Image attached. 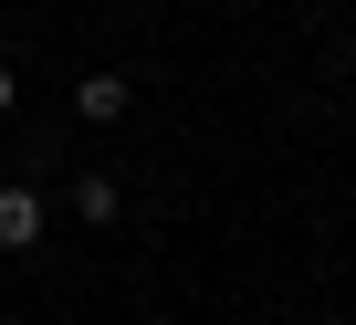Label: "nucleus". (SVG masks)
Instances as JSON below:
<instances>
[{"mask_svg":"<svg viewBox=\"0 0 356 325\" xmlns=\"http://www.w3.org/2000/svg\"><path fill=\"white\" fill-rule=\"evenodd\" d=\"M32 241H42V189L11 179V189H0V252H32Z\"/></svg>","mask_w":356,"mask_h":325,"instance_id":"nucleus-1","label":"nucleus"},{"mask_svg":"<svg viewBox=\"0 0 356 325\" xmlns=\"http://www.w3.org/2000/svg\"><path fill=\"white\" fill-rule=\"evenodd\" d=\"M115 210H126V189H115V179H95V168H84V179H74V221H84V231H105V221H115Z\"/></svg>","mask_w":356,"mask_h":325,"instance_id":"nucleus-3","label":"nucleus"},{"mask_svg":"<svg viewBox=\"0 0 356 325\" xmlns=\"http://www.w3.org/2000/svg\"><path fill=\"white\" fill-rule=\"evenodd\" d=\"M11 95H22V84H11V63H0V116H11Z\"/></svg>","mask_w":356,"mask_h":325,"instance_id":"nucleus-4","label":"nucleus"},{"mask_svg":"<svg viewBox=\"0 0 356 325\" xmlns=\"http://www.w3.org/2000/svg\"><path fill=\"white\" fill-rule=\"evenodd\" d=\"M346 53H356V22H346Z\"/></svg>","mask_w":356,"mask_h":325,"instance_id":"nucleus-5","label":"nucleus"},{"mask_svg":"<svg viewBox=\"0 0 356 325\" xmlns=\"http://www.w3.org/2000/svg\"><path fill=\"white\" fill-rule=\"evenodd\" d=\"M0 325H11V315H0Z\"/></svg>","mask_w":356,"mask_h":325,"instance_id":"nucleus-6","label":"nucleus"},{"mask_svg":"<svg viewBox=\"0 0 356 325\" xmlns=\"http://www.w3.org/2000/svg\"><path fill=\"white\" fill-rule=\"evenodd\" d=\"M126 105H136V84H126V74H84V84H74V116H84V126H115Z\"/></svg>","mask_w":356,"mask_h":325,"instance_id":"nucleus-2","label":"nucleus"}]
</instances>
